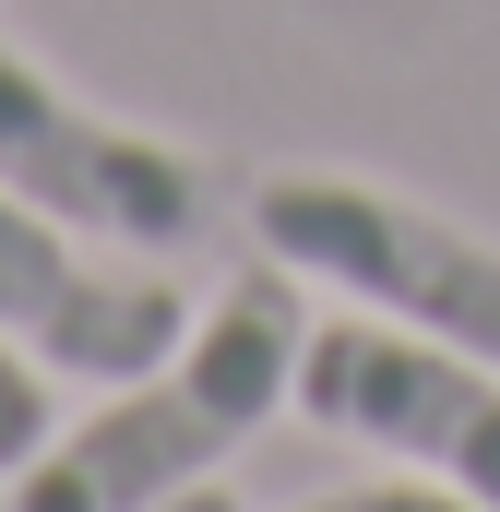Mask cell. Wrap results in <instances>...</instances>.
Here are the masks:
<instances>
[{"instance_id":"6da1fadb","label":"cell","mask_w":500,"mask_h":512,"mask_svg":"<svg viewBox=\"0 0 500 512\" xmlns=\"http://www.w3.org/2000/svg\"><path fill=\"white\" fill-rule=\"evenodd\" d=\"M298 346H310V310H298V274L286 262H250L203 298V322L155 358L108 382L96 417L48 429V453L0 489L12 512H155L179 489H203L227 453H250L286 393H298Z\"/></svg>"},{"instance_id":"7a4b0ae2","label":"cell","mask_w":500,"mask_h":512,"mask_svg":"<svg viewBox=\"0 0 500 512\" xmlns=\"http://www.w3.org/2000/svg\"><path fill=\"white\" fill-rule=\"evenodd\" d=\"M250 239L298 286H334L405 334L500 358V239L453 227L417 191H381L346 167H274V179H250Z\"/></svg>"},{"instance_id":"3957f363","label":"cell","mask_w":500,"mask_h":512,"mask_svg":"<svg viewBox=\"0 0 500 512\" xmlns=\"http://www.w3.org/2000/svg\"><path fill=\"white\" fill-rule=\"evenodd\" d=\"M0 191L60 215L96 251H143V262H191L215 239V155H191L179 131H143L84 108L48 60H24L0 36Z\"/></svg>"},{"instance_id":"277c9868","label":"cell","mask_w":500,"mask_h":512,"mask_svg":"<svg viewBox=\"0 0 500 512\" xmlns=\"http://www.w3.org/2000/svg\"><path fill=\"white\" fill-rule=\"evenodd\" d=\"M298 417L358 441L381 465H417L441 489H465L477 512H500V358L405 334V322H310L298 346Z\"/></svg>"},{"instance_id":"5b68a950","label":"cell","mask_w":500,"mask_h":512,"mask_svg":"<svg viewBox=\"0 0 500 512\" xmlns=\"http://www.w3.org/2000/svg\"><path fill=\"white\" fill-rule=\"evenodd\" d=\"M191 322H203V298L179 286V262L96 251V239H72L60 215H36V203L0 191V334H12L36 370L131 382V370H155Z\"/></svg>"},{"instance_id":"8992f818","label":"cell","mask_w":500,"mask_h":512,"mask_svg":"<svg viewBox=\"0 0 500 512\" xmlns=\"http://www.w3.org/2000/svg\"><path fill=\"white\" fill-rule=\"evenodd\" d=\"M48 429H60V405H48V370H36V358L0 334V489H12V477L48 453Z\"/></svg>"},{"instance_id":"52a82bcc","label":"cell","mask_w":500,"mask_h":512,"mask_svg":"<svg viewBox=\"0 0 500 512\" xmlns=\"http://www.w3.org/2000/svg\"><path fill=\"white\" fill-rule=\"evenodd\" d=\"M298 512H477V501L441 489V477H429V489H393V477H381V489H334V501H298Z\"/></svg>"},{"instance_id":"ba28073f","label":"cell","mask_w":500,"mask_h":512,"mask_svg":"<svg viewBox=\"0 0 500 512\" xmlns=\"http://www.w3.org/2000/svg\"><path fill=\"white\" fill-rule=\"evenodd\" d=\"M155 512H239V501H227V489L203 477V489H179V501H155Z\"/></svg>"},{"instance_id":"9c48e42d","label":"cell","mask_w":500,"mask_h":512,"mask_svg":"<svg viewBox=\"0 0 500 512\" xmlns=\"http://www.w3.org/2000/svg\"><path fill=\"white\" fill-rule=\"evenodd\" d=\"M0 512H12V501H0Z\"/></svg>"}]
</instances>
